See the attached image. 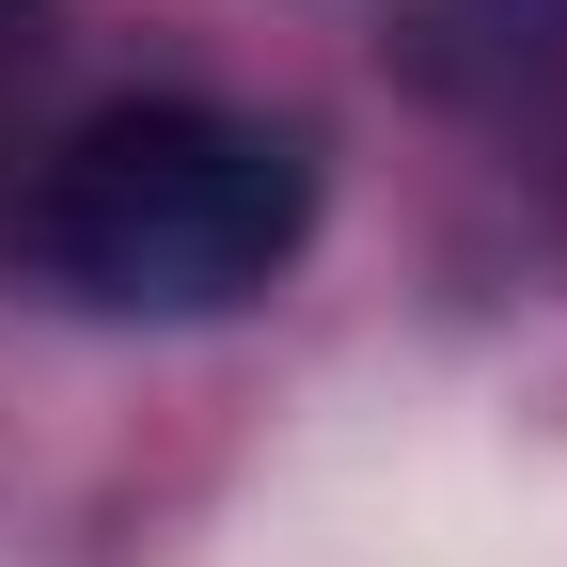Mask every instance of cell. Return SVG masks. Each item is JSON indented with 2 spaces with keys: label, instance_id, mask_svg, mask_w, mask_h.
<instances>
[{
  "label": "cell",
  "instance_id": "cell-1",
  "mask_svg": "<svg viewBox=\"0 0 567 567\" xmlns=\"http://www.w3.org/2000/svg\"><path fill=\"white\" fill-rule=\"evenodd\" d=\"M316 221V158L268 111H205V95H142L95 111L32 189V252L48 284H80L95 316H237L252 284L300 252Z\"/></svg>",
  "mask_w": 567,
  "mask_h": 567
}]
</instances>
